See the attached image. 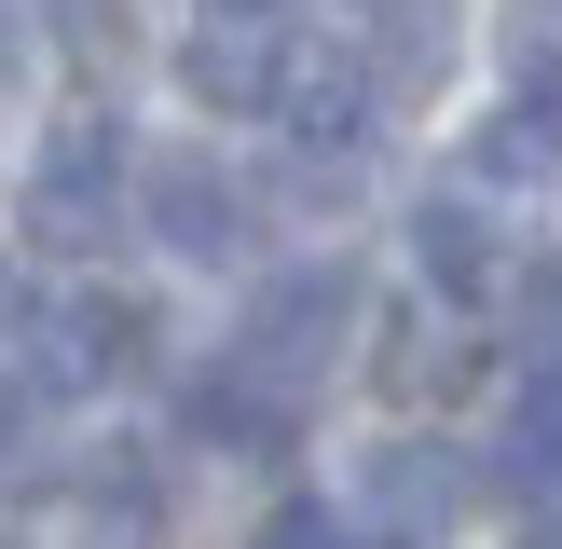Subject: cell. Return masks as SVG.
<instances>
[{"label": "cell", "instance_id": "2e32d148", "mask_svg": "<svg viewBox=\"0 0 562 549\" xmlns=\"http://www.w3.org/2000/svg\"><path fill=\"white\" fill-rule=\"evenodd\" d=\"M536 549H562V508H549V522H536Z\"/></svg>", "mask_w": 562, "mask_h": 549}, {"label": "cell", "instance_id": "3957f363", "mask_svg": "<svg viewBox=\"0 0 562 549\" xmlns=\"http://www.w3.org/2000/svg\"><path fill=\"white\" fill-rule=\"evenodd\" d=\"M124 206H137L124 137H110V124H55L42 165H27V234H42V247H97Z\"/></svg>", "mask_w": 562, "mask_h": 549}, {"label": "cell", "instance_id": "30bf717a", "mask_svg": "<svg viewBox=\"0 0 562 549\" xmlns=\"http://www.w3.org/2000/svg\"><path fill=\"white\" fill-rule=\"evenodd\" d=\"M494 481L562 508V384H549V399H521V426H508V453H494Z\"/></svg>", "mask_w": 562, "mask_h": 549}, {"label": "cell", "instance_id": "ba28073f", "mask_svg": "<svg viewBox=\"0 0 562 549\" xmlns=\"http://www.w3.org/2000/svg\"><path fill=\"white\" fill-rule=\"evenodd\" d=\"M481 179H562V82H521L481 124Z\"/></svg>", "mask_w": 562, "mask_h": 549}, {"label": "cell", "instance_id": "6da1fadb", "mask_svg": "<svg viewBox=\"0 0 562 549\" xmlns=\"http://www.w3.org/2000/svg\"><path fill=\"white\" fill-rule=\"evenodd\" d=\"M344 329H357V261H289V274H261V289H247L234 371L274 384V399H302V384L344 357Z\"/></svg>", "mask_w": 562, "mask_h": 549}, {"label": "cell", "instance_id": "9c48e42d", "mask_svg": "<svg viewBox=\"0 0 562 549\" xmlns=\"http://www.w3.org/2000/svg\"><path fill=\"white\" fill-rule=\"evenodd\" d=\"M192 426H206V439H234V453H274V439H289V399H274V384H247L234 357H220V371L192 384Z\"/></svg>", "mask_w": 562, "mask_h": 549}, {"label": "cell", "instance_id": "9a60e30c", "mask_svg": "<svg viewBox=\"0 0 562 549\" xmlns=\"http://www.w3.org/2000/svg\"><path fill=\"white\" fill-rule=\"evenodd\" d=\"M206 14H274V0H206Z\"/></svg>", "mask_w": 562, "mask_h": 549}, {"label": "cell", "instance_id": "52a82bcc", "mask_svg": "<svg viewBox=\"0 0 562 549\" xmlns=\"http://www.w3.org/2000/svg\"><path fill=\"white\" fill-rule=\"evenodd\" d=\"M179 82L206 110H274V82H289V42H274L261 14H220L206 42H179Z\"/></svg>", "mask_w": 562, "mask_h": 549}, {"label": "cell", "instance_id": "8fae6325", "mask_svg": "<svg viewBox=\"0 0 562 549\" xmlns=\"http://www.w3.org/2000/svg\"><path fill=\"white\" fill-rule=\"evenodd\" d=\"M42 27H55L69 55H97V69H110V55L151 42V0H42Z\"/></svg>", "mask_w": 562, "mask_h": 549}, {"label": "cell", "instance_id": "4fadbf2b", "mask_svg": "<svg viewBox=\"0 0 562 549\" xmlns=\"http://www.w3.org/2000/svg\"><path fill=\"white\" fill-rule=\"evenodd\" d=\"M0 97H14V0H0Z\"/></svg>", "mask_w": 562, "mask_h": 549}, {"label": "cell", "instance_id": "8992f818", "mask_svg": "<svg viewBox=\"0 0 562 549\" xmlns=\"http://www.w3.org/2000/svg\"><path fill=\"white\" fill-rule=\"evenodd\" d=\"M412 261H426V289H439V302H494V289H508V234H494L467 192L412 206Z\"/></svg>", "mask_w": 562, "mask_h": 549}, {"label": "cell", "instance_id": "7a4b0ae2", "mask_svg": "<svg viewBox=\"0 0 562 549\" xmlns=\"http://www.w3.org/2000/svg\"><path fill=\"white\" fill-rule=\"evenodd\" d=\"M467 494H481V467H467L453 439H384V453L357 467V494H344V536L357 549H439L467 522Z\"/></svg>", "mask_w": 562, "mask_h": 549}, {"label": "cell", "instance_id": "5bb4252c", "mask_svg": "<svg viewBox=\"0 0 562 549\" xmlns=\"http://www.w3.org/2000/svg\"><path fill=\"white\" fill-rule=\"evenodd\" d=\"M0 439H14V371H0Z\"/></svg>", "mask_w": 562, "mask_h": 549}, {"label": "cell", "instance_id": "277c9868", "mask_svg": "<svg viewBox=\"0 0 562 549\" xmlns=\"http://www.w3.org/2000/svg\"><path fill=\"white\" fill-rule=\"evenodd\" d=\"M137 220H151L179 261H247V179H220L206 152H165L137 179Z\"/></svg>", "mask_w": 562, "mask_h": 549}, {"label": "cell", "instance_id": "7c38bea8", "mask_svg": "<svg viewBox=\"0 0 562 549\" xmlns=\"http://www.w3.org/2000/svg\"><path fill=\"white\" fill-rule=\"evenodd\" d=\"M261 549H357V536H344V508H274Z\"/></svg>", "mask_w": 562, "mask_h": 549}, {"label": "cell", "instance_id": "5b68a950", "mask_svg": "<svg viewBox=\"0 0 562 549\" xmlns=\"http://www.w3.org/2000/svg\"><path fill=\"white\" fill-rule=\"evenodd\" d=\"M357 69L384 82V97H426L439 69H453V0H357Z\"/></svg>", "mask_w": 562, "mask_h": 549}]
</instances>
